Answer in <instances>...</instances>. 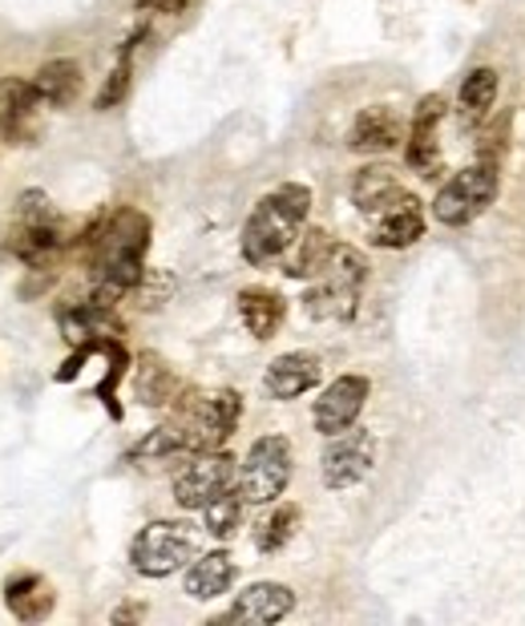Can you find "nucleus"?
<instances>
[{"label": "nucleus", "mask_w": 525, "mask_h": 626, "mask_svg": "<svg viewBox=\"0 0 525 626\" xmlns=\"http://www.w3.org/2000/svg\"><path fill=\"white\" fill-rule=\"evenodd\" d=\"M81 255L93 271V295L97 304L114 307L126 292L142 287L145 280V251H150V218L138 206H118L114 214H102L85 235Z\"/></svg>", "instance_id": "1"}, {"label": "nucleus", "mask_w": 525, "mask_h": 626, "mask_svg": "<svg viewBox=\"0 0 525 626\" xmlns=\"http://www.w3.org/2000/svg\"><path fill=\"white\" fill-rule=\"evenodd\" d=\"M307 211H312V187H303V182H283L271 194H262L243 227V259L255 267L283 259L291 243L300 239Z\"/></svg>", "instance_id": "2"}, {"label": "nucleus", "mask_w": 525, "mask_h": 626, "mask_svg": "<svg viewBox=\"0 0 525 626\" xmlns=\"http://www.w3.org/2000/svg\"><path fill=\"white\" fill-rule=\"evenodd\" d=\"M243 416V397L235 388H210V392H178L174 400V425L183 433L186 457L210 453V449H223V440L238 428Z\"/></svg>", "instance_id": "3"}, {"label": "nucleus", "mask_w": 525, "mask_h": 626, "mask_svg": "<svg viewBox=\"0 0 525 626\" xmlns=\"http://www.w3.org/2000/svg\"><path fill=\"white\" fill-rule=\"evenodd\" d=\"M368 280V259L348 243H336L328 255L324 271L315 275L312 292L303 295L307 304V316L315 320H348L355 311V299H360V287Z\"/></svg>", "instance_id": "4"}, {"label": "nucleus", "mask_w": 525, "mask_h": 626, "mask_svg": "<svg viewBox=\"0 0 525 626\" xmlns=\"http://www.w3.org/2000/svg\"><path fill=\"white\" fill-rule=\"evenodd\" d=\"M66 247V235H61V218L52 211V202L45 190H25L16 199V223L9 231V251L21 259L33 271H45V267L61 255Z\"/></svg>", "instance_id": "5"}, {"label": "nucleus", "mask_w": 525, "mask_h": 626, "mask_svg": "<svg viewBox=\"0 0 525 626\" xmlns=\"http://www.w3.org/2000/svg\"><path fill=\"white\" fill-rule=\"evenodd\" d=\"M198 554V533L186 521H150L130 542V562L142 578H166Z\"/></svg>", "instance_id": "6"}, {"label": "nucleus", "mask_w": 525, "mask_h": 626, "mask_svg": "<svg viewBox=\"0 0 525 626\" xmlns=\"http://www.w3.org/2000/svg\"><path fill=\"white\" fill-rule=\"evenodd\" d=\"M291 481V440L267 433L247 449V461L238 465V494L250 506H271L283 497Z\"/></svg>", "instance_id": "7"}, {"label": "nucleus", "mask_w": 525, "mask_h": 626, "mask_svg": "<svg viewBox=\"0 0 525 626\" xmlns=\"http://www.w3.org/2000/svg\"><path fill=\"white\" fill-rule=\"evenodd\" d=\"M493 194H498V166H493V162L465 166V170L453 174L445 187L436 190V202H433L436 223L465 227V223H472V218L493 202Z\"/></svg>", "instance_id": "8"}, {"label": "nucleus", "mask_w": 525, "mask_h": 626, "mask_svg": "<svg viewBox=\"0 0 525 626\" xmlns=\"http://www.w3.org/2000/svg\"><path fill=\"white\" fill-rule=\"evenodd\" d=\"M238 481V461L223 449H210V453H195L190 457V465L174 477V501L183 509H202L214 501V497H223L226 489H235Z\"/></svg>", "instance_id": "9"}, {"label": "nucleus", "mask_w": 525, "mask_h": 626, "mask_svg": "<svg viewBox=\"0 0 525 626\" xmlns=\"http://www.w3.org/2000/svg\"><path fill=\"white\" fill-rule=\"evenodd\" d=\"M376 465V440L368 428H343L336 437H328L324 449V485L328 489H352L372 473Z\"/></svg>", "instance_id": "10"}, {"label": "nucleus", "mask_w": 525, "mask_h": 626, "mask_svg": "<svg viewBox=\"0 0 525 626\" xmlns=\"http://www.w3.org/2000/svg\"><path fill=\"white\" fill-rule=\"evenodd\" d=\"M368 392H372V385H368V376H336L324 392H319V400H315V428L324 433V437H336V433H343V428H352L355 421H360V413H364V400Z\"/></svg>", "instance_id": "11"}, {"label": "nucleus", "mask_w": 525, "mask_h": 626, "mask_svg": "<svg viewBox=\"0 0 525 626\" xmlns=\"http://www.w3.org/2000/svg\"><path fill=\"white\" fill-rule=\"evenodd\" d=\"M57 328L66 335L69 344H109V340H121V323L114 316V307L97 304V299H85V304H66L57 311Z\"/></svg>", "instance_id": "12"}, {"label": "nucleus", "mask_w": 525, "mask_h": 626, "mask_svg": "<svg viewBox=\"0 0 525 626\" xmlns=\"http://www.w3.org/2000/svg\"><path fill=\"white\" fill-rule=\"evenodd\" d=\"M441 114H445V97L429 94L420 97L412 126H408V166L420 178H436V166H441V146H436V121H441Z\"/></svg>", "instance_id": "13"}, {"label": "nucleus", "mask_w": 525, "mask_h": 626, "mask_svg": "<svg viewBox=\"0 0 525 626\" xmlns=\"http://www.w3.org/2000/svg\"><path fill=\"white\" fill-rule=\"evenodd\" d=\"M405 142V121L400 114L388 106H368L355 114L352 121V133H348V146L355 154H384Z\"/></svg>", "instance_id": "14"}, {"label": "nucleus", "mask_w": 525, "mask_h": 626, "mask_svg": "<svg viewBox=\"0 0 525 626\" xmlns=\"http://www.w3.org/2000/svg\"><path fill=\"white\" fill-rule=\"evenodd\" d=\"M291 611H295V594H291V587H283V582H255V587H247L238 594L226 618H231V623L271 626V623H279V618H288Z\"/></svg>", "instance_id": "15"}, {"label": "nucleus", "mask_w": 525, "mask_h": 626, "mask_svg": "<svg viewBox=\"0 0 525 626\" xmlns=\"http://www.w3.org/2000/svg\"><path fill=\"white\" fill-rule=\"evenodd\" d=\"M319 356L312 352H283L276 361L267 364V376H262V385L276 400H295L303 392H312L319 385Z\"/></svg>", "instance_id": "16"}, {"label": "nucleus", "mask_w": 525, "mask_h": 626, "mask_svg": "<svg viewBox=\"0 0 525 626\" xmlns=\"http://www.w3.org/2000/svg\"><path fill=\"white\" fill-rule=\"evenodd\" d=\"M57 606V590L49 578L40 574H13L4 582V611L13 614L16 623H45Z\"/></svg>", "instance_id": "17"}, {"label": "nucleus", "mask_w": 525, "mask_h": 626, "mask_svg": "<svg viewBox=\"0 0 525 626\" xmlns=\"http://www.w3.org/2000/svg\"><path fill=\"white\" fill-rule=\"evenodd\" d=\"M420 235H424V214H420V202L412 199V194L396 199L388 211L376 214V227H372V243L384 247V251L412 247Z\"/></svg>", "instance_id": "18"}, {"label": "nucleus", "mask_w": 525, "mask_h": 626, "mask_svg": "<svg viewBox=\"0 0 525 626\" xmlns=\"http://www.w3.org/2000/svg\"><path fill=\"white\" fill-rule=\"evenodd\" d=\"M408 190L400 187V174L393 166H384V162H372L364 170H355L352 178V202L360 206L364 214H381L388 211L396 199H405Z\"/></svg>", "instance_id": "19"}, {"label": "nucleus", "mask_w": 525, "mask_h": 626, "mask_svg": "<svg viewBox=\"0 0 525 626\" xmlns=\"http://www.w3.org/2000/svg\"><path fill=\"white\" fill-rule=\"evenodd\" d=\"M235 578H238L235 558H231L226 550H210V554L190 562V570H186V594L198 602H210L235 587Z\"/></svg>", "instance_id": "20"}, {"label": "nucleus", "mask_w": 525, "mask_h": 626, "mask_svg": "<svg viewBox=\"0 0 525 626\" xmlns=\"http://www.w3.org/2000/svg\"><path fill=\"white\" fill-rule=\"evenodd\" d=\"M133 397L145 409H166L171 400H178V376L158 352H142L133 364Z\"/></svg>", "instance_id": "21"}, {"label": "nucleus", "mask_w": 525, "mask_h": 626, "mask_svg": "<svg viewBox=\"0 0 525 626\" xmlns=\"http://www.w3.org/2000/svg\"><path fill=\"white\" fill-rule=\"evenodd\" d=\"M238 320L247 323V332L255 340H271L279 332V323L288 316V304H283V295L271 292V287H243L238 292Z\"/></svg>", "instance_id": "22"}, {"label": "nucleus", "mask_w": 525, "mask_h": 626, "mask_svg": "<svg viewBox=\"0 0 525 626\" xmlns=\"http://www.w3.org/2000/svg\"><path fill=\"white\" fill-rule=\"evenodd\" d=\"M33 85H37V94L45 106L66 109V106H73L81 94V66L73 57H52V61H45V66L33 73Z\"/></svg>", "instance_id": "23"}, {"label": "nucleus", "mask_w": 525, "mask_h": 626, "mask_svg": "<svg viewBox=\"0 0 525 626\" xmlns=\"http://www.w3.org/2000/svg\"><path fill=\"white\" fill-rule=\"evenodd\" d=\"M331 247L336 243H331V235L324 227L303 231L300 239L291 243V251L283 255V271H288L291 280H315L324 271V263H328Z\"/></svg>", "instance_id": "24"}, {"label": "nucleus", "mask_w": 525, "mask_h": 626, "mask_svg": "<svg viewBox=\"0 0 525 626\" xmlns=\"http://www.w3.org/2000/svg\"><path fill=\"white\" fill-rule=\"evenodd\" d=\"M295 530H300V506L283 501V506H276L267 518L259 521V530H255V546H259V554H279V550L295 538Z\"/></svg>", "instance_id": "25"}, {"label": "nucleus", "mask_w": 525, "mask_h": 626, "mask_svg": "<svg viewBox=\"0 0 525 626\" xmlns=\"http://www.w3.org/2000/svg\"><path fill=\"white\" fill-rule=\"evenodd\" d=\"M243 506H247V497L235 494V489H226L223 497H214V501L202 509V525H207L210 538H219V542L235 538L238 525H243Z\"/></svg>", "instance_id": "26"}, {"label": "nucleus", "mask_w": 525, "mask_h": 626, "mask_svg": "<svg viewBox=\"0 0 525 626\" xmlns=\"http://www.w3.org/2000/svg\"><path fill=\"white\" fill-rule=\"evenodd\" d=\"M493 102H498V73L493 69H472L465 85H460V109L469 118H481Z\"/></svg>", "instance_id": "27"}, {"label": "nucleus", "mask_w": 525, "mask_h": 626, "mask_svg": "<svg viewBox=\"0 0 525 626\" xmlns=\"http://www.w3.org/2000/svg\"><path fill=\"white\" fill-rule=\"evenodd\" d=\"M133 45H138V37L126 40V49H121V61H118V66H114V73L105 78L102 94L93 97V109H114V106H118V102H121V97L130 94V73H133L130 57H133Z\"/></svg>", "instance_id": "28"}, {"label": "nucleus", "mask_w": 525, "mask_h": 626, "mask_svg": "<svg viewBox=\"0 0 525 626\" xmlns=\"http://www.w3.org/2000/svg\"><path fill=\"white\" fill-rule=\"evenodd\" d=\"M142 9H150V13H186V0H138Z\"/></svg>", "instance_id": "29"}, {"label": "nucleus", "mask_w": 525, "mask_h": 626, "mask_svg": "<svg viewBox=\"0 0 525 626\" xmlns=\"http://www.w3.org/2000/svg\"><path fill=\"white\" fill-rule=\"evenodd\" d=\"M145 606H121V611H114V623H130V618H142Z\"/></svg>", "instance_id": "30"}, {"label": "nucleus", "mask_w": 525, "mask_h": 626, "mask_svg": "<svg viewBox=\"0 0 525 626\" xmlns=\"http://www.w3.org/2000/svg\"><path fill=\"white\" fill-rule=\"evenodd\" d=\"M0 138H4V121H0Z\"/></svg>", "instance_id": "31"}]
</instances>
